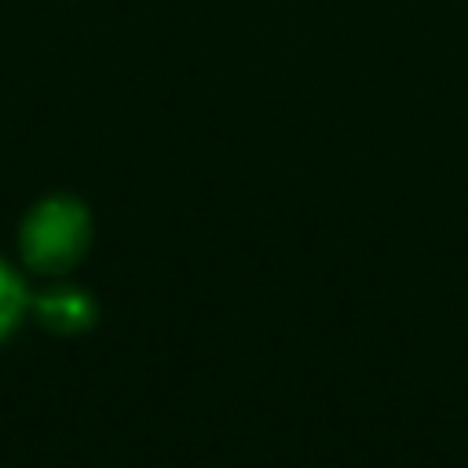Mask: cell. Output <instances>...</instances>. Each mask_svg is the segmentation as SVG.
I'll use <instances>...</instances> for the list:
<instances>
[{"mask_svg":"<svg viewBox=\"0 0 468 468\" xmlns=\"http://www.w3.org/2000/svg\"><path fill=\"white\" fill-rule=\"evenodd\" d=\"M88 212L69 197L40 201L22 223V256L37 271H66L88 249Z\"/></svg>","mask_w":468,"mask_h":468,"instance_id":"1","label":"cell"},{"mask_svg":"<svg viewBox=\"0 0 468 468\" xmlns=\"http://www.w3.org/2000/svg\"><path fill=\"white\" fill-rule=\"evenodd\" d=\"M37 314L51 333L73 336V333H84L91 325L95 307L80 289H51L37 300Z\"/></svg>","mask_w":468,"mask_h":468,"instance_id":"2","label":"cell"},{"mask_svg":"<svg viewBox=\"0 0 468 468\" xmlns=\"http://www.w3.org/2000/svg\"><path fill=\"white\" fill-rule=\"evenodd\" d=\"M22 307H26V289L15 278V271L0 263V340L15 329V322L22 318Z\"/></svg>","mask_w":468,"mask_h":468,"instance_id":"3","label":"cell"}]
</instances>
